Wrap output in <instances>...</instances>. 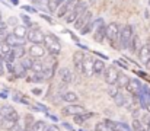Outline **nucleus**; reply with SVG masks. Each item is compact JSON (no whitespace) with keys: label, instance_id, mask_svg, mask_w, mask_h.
I'll return each mask as SVG.
<instances>
[{"label":"nucleus","instance_id":"f257e3e1","mask_svg":"<svg viewBox=\"0 0 150 131\" xmlns=\"http://www.w3.org/2000/svg\"><path fill=\"white\" fill-rule=\"evenodd\" d=\"M18 123H19V114L16 112V109L10 105H4L0 109V127L3 130L9 131Z\"/></svg>","mask_w":150,"mask_h":131},{"label":"nucleus","instance_id":"f03ea898","mask_svg":"<svg viewBox=\"0 0 150 131\" xmlns=\"http://www.w3.org/2000/svg\"><path fill=\"white\" fill-rule=\"evenodd\" d=\"M133 26L131 25H125L122 28H120V35H118V44H120V48L121 50H127L130 41L133 38Z\"/></svg>","mask_w":150,"mask_h":131},{"label":"nucleus","instance_id":"7ed1b4c3","mask_svg":"<svg viewBox=\"0 0 150 131\" xmlns=\"http://www.w3.org/2000/svg\"><path fill=\"white\" fill-rule=\"evenodd\" d=\"M42 44H44L45 50L50 51L51 54H54V55H58V54L61 52V44L58 41V38H57L55 35H52V34L45 35V37H44V42Z\"/></svg>","mask_w":150,"mask_h":131},{"label":"nucleus","instance_id":"20e7f679","mask_svg":"<svg viewBox=\"0 0 150 131\" xmlns=\"http://www.w3.org/2000/svg\"><path fill=\"white\" fill-rule=\"evenodd\" d=\"M118 35H120V25L117 22H112L108 26H105V37L106 40H109V44L112 47L118 44Z\"/></svg>","mask_w":150,"mask_h":131},{"label":"nucleus","instance_id":"39448f33","mask_svg":"<svg viewBox=\"0 0 150 131\" xmlns=\"http://www.w3.org/2000/svg\"><path fill=\"white\" fill-rule=\"evenodd\" d=\"M44 37H45V34L40 29V26L32 28V29L28 31V34H26V40L31 44H42L44 42Z\"/></svg>","mask_w":150,"mask_h":131},{"label":"nucleus","instance_id":"423d86ee","mask_svg":"<svg viewBox=\"0 0 150 131\" xmlns=\"http://www.w3.org/2000/svg\"><path fill=\"white\" fill-rule=\"evenodd\" d=\"M26 52H29V55L32 58H42L47 54V50L42 44H31V47L26 50Z\"/></svg>","mask_w":150,"mask_h":131},{"label":"nucleus","instance_id":"0eeeda50","mask_svg":"<svg viewBox=\"0 0 150 131\" xmlns=\"http://www.w3.org/2000/svg\"><path fill=\"white\" fill-rule=\"evenodd\" d=\"M82 112H85V106L76 105V103H69L67 106H64V108L61 109V114H63L64 117H74V115L82 114Z\"/></svg>","mask_w":150,"mask_h":131},{"label":"nucleus","instance_id":"6e6552de","mask_svg":"<svg viewBox=\"0 0 150 131\" xmlns=\"http://www.w3.org/2000/svg\"><path fill=\"white\" fill-rule=\"evenodd\" d=\"M118 74L120 72L115 69V67H106L105 72H103V80L108 83V85H115L117 83V79H118Z\"/></svg>","mask_w":150,"mask_h":131},{"label":"nucleus","instance_id":"1a4fd4ad","mask_svg":"<svg viewBox=\"0 0 150 131\" xmlns=\"http://www.w3.org/2000/svg\"><path fill=\"white\" fill-rule=\"evenodd\" d=\"M25 41H26L25 38H18V37H15L13 34H7L3 42H6L9 47L15 48V47H19V45H25Z\"/></svg>","mask_w":150,"mask_h":131},{"label":"nucleus","instance_id":"9d476101","mask_svg":"<svg viewBox=\"0 0 150 131\" xmlns=\"http://www.w3.org/2000/svg\"><path fill=\"white\" fill-rule=\"evenodd\" d=\"M139 57H140L142 63H143L147 69H150V47L149 45H143V47L140 48Z\"/></svg>","mask_w":150,"mask_h":131},{"label":"nucleus","instance_id":"9b49d317","mask_svg":"<svg viewBox=\"0 0 150 131\" xmlns=\"http://www.w3.org/2000/svg\"><path fill=\"white\" fill-rule=\"evenodd\" d=\"M89 21H92V12H89V10H86L82 16H79L76 21H74V28L76 29H80L85 23H88Z\"/></svg>","mask_w":150,"mask_h":131},{"label":"nucleus","instance_id":"f8f14e48","mask_svg":"<svg viewBox=\"0 0 150 131\" xmlns=\"http://www.w3.org/2000/svg\"><path fill=\"white\" fill-rule=\"evenodd\" d=\"M82 73H83L85 76H88V77L93 74V60H92V58H88V57H85V58H83Z\"/></svg>","mask_w":150,"mask_h":131},{"label":"nucleus","instance_id":"ddd939ff","mask_svg":"<svg viewBox=\"0 0 150 131\" xmlns=\"http://www.w3.org/2000/svg\"><path fill=\"white\" fill-rule=\"evenodd\" d=\"M125 89H127L130 93H133V95L140 93V92H142V83H140L139 80H136V79H130L128 83H127V86H125Z\"/></svg>","mask_w":150,"mask_h":131},{"label":"nucleus","instance_id":"4468645a","mask_svg":"<svg viewBox=\"0 0 150 131\" xmlns=\"http://www.w3.org/2000/svg\"><path fill=\"white\" fill-rule=\"evenodd\" d=\"M91 117H93V114L92 112H82V114H77V115H74L73 117V123L76 124V125H83Z\"/></svg>","mask_w":150,"mask_h":131},{"label":"nucleus","instance_id":"2eb2a0df","mask_svg":"<svg viewBox=\"0 0 150 131\" xmlns=\"http://www.w3.org/2000/svg\"><path fill=\"white\" fill-rule=\"evenodd\" d=\"M83 58H85V54L82 51H76L73 54V64L76 67L77 72H82V64H83Z\"/></svg>","mask_w":150,"mask_h":131},{"label":"nucleus","instance_id":"dca6fc26","mask_svg":"<svg viewBox=\"0 0 150 131\" xmlns=\"http://www.w3.org/2000/svg\"><path fill=\"white\" fill-rule=\"evenodd\" d=\"M95 130L96 131H112L114 130V121L103 120L102 123H98V124L95 125Z\"/></svg>","mask_w":150,"mask_h":131},{"label":"nucleus","instance_id":"f3484780","mask_svg":"<svg viewBox=\"0 0 150 131\" xmlns=\"http://www.w3.org/2000/svg\"><path fill=\"white\" fill-rule=\"evenodd\" d=\"M86 10H88V3H86V1H77V4H74V7H73V13H74L77 18L82 16Z\"/></svg>","mask_w":150,"mask_h":131},{"label":"nucleus","instance_id":"a211bd4d","mask_svg":"<svg viewBox=\"0 0 150 131\" xmlns=\"http://www.w3.org/2000/svg\"><path fill=\"white\" fill-rule=\"evenodd\" d=\"M15 37L18 38H26V34H28V29L25 25H15L13 28V32H12Z\"/></svg>","mask_w":150,"mask_h":131},{"label":"nucleus","instance_id":"6ab92c4d","mask_svg":"<svg viewBox=\"0 0 150 131\" xmlns=\"http://www.w3.org/2000/svg\"><path fill=\"white\" fill-rule=\"evenodd\" d=\"M48 124H47V121H44V120H38V121H35L34 124H32V127H31V131H47L48 130Z\"/></svg>","mask_w":150,"mask_h":131},{"label":"nucleus","instance_id":"aec40b11","mask_svg":"<svg viewBox=\"0 0 150 131\" xmlns=\"http://www.w3.org/2000/svg\"><path fill=\"white\" fill-rule=\"evenodd\" d=\"M105 63L102 61V60H95L93 61V74H96V76H100V74H103V72H105Z\"/></svg>","mask_w":150,"mask_h":131},{"label":"nucleus","instance_id":"412c9836","mask_svg":"<svg viewBox=\"0 0 150 131\" xmlns=\"http://www.w3.org/2000/svg\"><path fill=\"white\" fill-rule=\"evenodd\" d=\"M114 102H115L117 106H125V105L128 103V99H127V96H125L124 93L118 92V93L114 96Z\"/></svg>","mask_w":150,"mask_h":131},{"label":"nucleus","instance_id":"4be33fe9","mask_svg":"<svg viewBox=\"0 0 150 131\" xmlns=\"http://www.w3.org/2000/svg\"><path fill=\"white\" fill-rule=\"evenodd\" d=\"M143 45H142V42H140V38L137 37V35H133V38H131V41H130V45H128V48L131 50V51H140V48H142Z\"/></svg>","mask_w":150,"mask_h":131},{"label":"nucleus","instance_id":"5701e85b","mask_svg":"<svg viewBox=\"0 0 150 131\" xmlns=\"http://www.w3.org/2000/svg\"><path fill=\"white\" fill-rule=\"evenodd\" d=\"M63 101L67 102V103H76V102L79 101V96H77V93H74V92H66V93L63 95Z\"/></svg>","mask_w":150,"mask_h":131},{"label":"nucleus","instance_id":"b1692460","mask_svg":"<svg viewBox=\"0 0 150 131\" xmlns=\"http://www.w3.org/2000/svg\"><path fill=\"white\" fill-rule=\"evenodd\" d=\"M13 74H15L16 77L23 79V77H26V70L22 67V64H21V63H16V64H15V67H13Z\"/></svg>","mask_w":150,"mask_h":131},{"label":"nucleus","instance_id":"393cba45","mask_svg":"<svg viewBox=\"0 0 150 131\" xmlns=\"http://www.w3.org/2000/svg\"><path fill=\"white\" fill-rule=\"evenodd\" d=\"M103 38H105V25L96 28V29H95V35H93V40H95L96 42H102Z\"/></svg>","mask_w":150,"mask_h":131},{"label":"nucleus","instance_id":"a878e982","mask_svg":"<svg viewBox=\"0 0 150 131\" xmlns=\"http://www.w3.org/2000/svg\"><path fill=\"white\" fill-rule=\"evenodd\" d=\"M60 77H61V80H63L64 83H70L73 76H71V72L66 67V69H61V70H60Z\"/></svg>","mask_w":150,"mask_h":131},{"label":"nucleus","instance_id":"bb28decb","mask_svg":"<svg viewBox=\"0 0 150 131\" xmlns=\"http://www.w3.org/2000/svg\"><path fill=\"white\" fill-rule=\"evenodd\" d=\"M12 52H13L15 58H23V57H25V54H26V50H25V47H23V45H19V47L12 48Z\"/></svg>","mask_w":150,"mask_h":131},{"label":"nucleus","instance_id":"cd10ccee","mask_svg":"<svg viewBox=\"0 0 150 131\" xmlns=\"http://www.w3.org/2000/svg\"><path fill=\"white\" fill-rule=\"evenodd\" d=\"M44 63L42 61H40V60H34L32 61V66H31V70L34 72V73H42L44 72Z\"/></svg>","mask_w":150,"mask_h":131},{"label":"nucleus","instance_id":"c85d7f7f","mask_svg":"<svg viewBox=\"0 0 150 131\" xmlns=\"http://www.w3.org/2000/svg\"><path fill=\"white\" fill-rule=\"evenodd\" d=\"M128 80H130V77L128 76H125V74H118V79H117V83H115V86L118 87H125L127 86V83H128Z\"/></svg>","mask_w":150,"mask_h":131},{"label":"nucleus","instance_id":"c756f323","mask_svg":"<svg viewBox=\"0 0 150 131\" xmlns=\"http://www.w3.org/2000/svg\"><path fill=\"white\" fill-rule=\"evenodd\" d=\"M26 80H28V82H32V83H42L45 79H44L42 73H34L32 76L26 77Z\"/></svg>","mask_w":150,"mask_h":131},{"label":"nucleus","instance_id":"7c9ffc66","mask_svg":"<svg viewBox=\"0 0 150 131\" xmlns=\"http://www.w3.org/2000/svg\"><path fill=\"white\" fill-rule=\"evenodd\" d=\"M69 9H70V6H69V4H60V6H58V9L55 10L57 18H64V15L69 12Z\"/></svg>","mask_w":150,"mask_h":131},{"label":"nucleus","instance_id":"2f4dec72","mask_svg":"<svg viewBox=\"0 0 150 131\" xmlns=\"http://www.w3.org/2000/svg\"><path fill=\"white\" fill-rule=\"evenodd\" d=\"M79 31H80V34H82V35H88V34H91V32L93 31V26H92V21H89L88 23H85V25H83V26H82V28H80Z\"/></svg>","mask_w":150,"mask_h":131},{"label":"nucleus","instance_id":"473e14b6","mask_svg":"<svg viewBox=\"0 0 150 131\" xmlns=\"http://www.w3.org/2000/svg\"><path fill=\"white\" fill-rule=\"evenodd\" d=\"M32 61H34V58H32V57H23V58H22V63H21V64H22V67H23V69H25V70L28 72V70H31Z\"/></svg>","mask_w":150,"mask_h":131},{"label":"nucleus","instance_id":"72a5a7b5","mask_svg":"<svg viewBox=\"0 0 150 131\" xmlns=\"http://www.w3.org/2000/svg\"><path fill=\"white\" fill-rule=\"evenodd\" d=\"M76 19H77V16L73 13V10H69V12L66 13V22H67V23H74Z\"/></svg>","mask_w":150,"mask_h":131},{"label":"nucleus","instance_id":"f704fd0d","mask_svg":"<svg viewBox=\"0 0 150 131\" xmlns=\"http://www.w3.org/2000/svg\"><path fill=\"white\" fill-rule=\"evenodd\" d=\"M118 92H120V90H118V87L115 86V85H109V87H108V95H109L111 98H114Z\"/></svg>","mask_w":150,"mask_h":131},{"label":"nucleus","instance_id":"c9c22d12","mask_svg":"<svg viewBox=\"0 0 150 131\" xmlns=\"http://www.w3.org/2000/svg\"><path fill=\"white\" fill-rule=\"evenodd\" d=\"M6 70H4V58L0 55V76H4Z\"/></svg>","mask_w":150,"mask_h":131},{"label":"nucleus","instance_id":"e433bc0d","mask_svg":"<svg viewBox=\"0 0 150 131\" xmlns=\"http://www.w3.org/2000/svg\"><path fill=\"white\" fill-rule=\"evenodd\" d=\"M21 19H22V21L25 22V25H26V26H31V25H34V23L31 22V19H29V18H28L26 15H21Z\"/></svg>","mask_w":150,"mask_h":131},{"label":"nucleus","instance_id":"4c0bfd02","mask_svg":"<svg viewBox=\"0 0 150 131\" xmlns=\"http://www.w3.org/2000/svg\"><path fill=\"white\" fill-rule=\"evenodd\" d=\"M9 131H25V128H23V127H22V125L18 123V124H16V125H15L12 130H9Z\"/></svg>","mask_w":150,"mask_h":131},{"label":"nucleus","instance_id":"58836bf2","mask_svg":"<svg viewBox=\"0 0 150 131\" xmlns=\"http://www.w3.org/2000/svg\"><path fill=\"white\" fill-rule=\"evenodd\" d=\"M47 131H60V128H58L57 125H50V127H48V130H47Z\"/></svg>","mask_w":150,"mask_h":131},{"label":"nucleus","instance_id":"ea45409f","mask_svg":"<svg viewBox=\"0 0 150 131\" xmlns=\"http://www.w3.org/2000/svg\"><path fill=\"white\" fill-rule=\"evenodd\" d=\"M23 9H25L26 12H31V13H34V12H35V9H34V7H29V6H23Z\"/></svg>","mask_w":150,"mask_h":131},{"label":"nucleus","instance_id":"a19ab883","mask_svg":"<svg viewBox=\"0 0 150 131\" xmlns=\"http://www.w3.org/2000/svg\"><path fill=\"white\" fill-rule=\"evenodd\" d=\"M41 18H44L47 22H50V23H52V21L50 19V16H47V15H41Z\"/></svg>","mask_w":150,"mask_h":131},{"label":"nucleus","instance_id":"79ce46f5","mask_svg":"<svg viewBox=\"0 0 150 131\" xmlns=\"http://www.w3.org/2000/svg\"><path fill=\"white\" fill-rule=\"evenodd\" d=\"M4 29H6V23L0 21V31H4Z\"/></svg>","mask_w":150,"mask_h":131},{"label":"nucleus","instance_id":"37998d69","mask_svg":"<svg viewBox=\"0 0 150 131\" xmlns=\"http://www.w3.org/2000/svg\"><path fill=\"white\" fill-rule=\"evenodd\" d=\"M6 96H7L6 92H0V98H1V99H6Z\"/></svg>","mask_w":150,"mask_h":131},{"label":"nucleus","instance_id":"c03bdc74","mask_svg":"<svg viewBox=\"0 0 150 131\" xmlns=\"http://www.w3.org/2000/svg\"><path fill=\"white\" fill-rule=\"evenodd\" d=\"M64 127H66V128H67V130L73 131V128H71V125H69V124H66V123H64Z\"/></svg>","mask_w":150,"mask_h":131},{"label":"nucleus","instance_id":"a18cd8bd","mask_svg":"<svg viewBox=\"0 0 150 131\" xmlns=\"http://www.w3.org/2000/svg\"><path fill=\"white\" fill-rule=\"evenodd\" d=\"M144 18H146V19H149V18H150V13H149V10H146V12H144Z\"/></svg>","mask_w":150,"mask_h":131},{"label":"nucleus","instance_id":"49530a36","mask_svg":"<svg viewBox=\"0 0 150 131\" xmlns=\"http://www.w3.org/2000/svg\"><path fill=\"white\" fill-rule=\"evenodd\" d=\"M34 93H37V95H40V93H41V90H40V89H34Z\"/></svg>","mask_w":150,"mask_h":131},{"label":"nucleus","instance_id":"de8ad7c7","mask_svg":"<svg viewBox=\"0 0 150 131\" xmlns=\"http://www.w3.org/2000/svg\"><path fill=\"white\" fill-rule=\"evenodd\" d=\"M10 1H12L13 4H18V0H10Z\"/></svg>","mask_w":150,"mask_h":131},{"label":"nucleus","instance_id":"09e8293b","mask_svg":"<svg viewBox=\"0 0 150 131\" xmlns=\"http://www.w3.org/2000/svg\"><path fill=\"white\" fill-rule=\"evenodd\" d=\"M0 21H1V10H0Z\"/></svg>","mask_w":150,"mask_h":131},{"label":"nucleus","instance_id":"8fccbe9b","mask_svg":"<svg viewBox=\"0 0 150 131\" xmlns=\"http://www.w3.org/2000/svg\"><path fill=\"white\" fill-rule=\"evenodd\" d=\"M112 131H118V130H112Z\"/></svg>","mask_w":150,"mask_h":131},{"label":"nucleus","instance_id":"3c124183","mask_svg":"<svg viewBox=\"0 0 150 131\" xmlns=\"http://www.w3.org/2000/svg\"><path fill=\"white\" fill-rule=\"evenodd\" d=\"M79 131H83V130H79Z\"/></svg>","mask_w":150,"mask_h":131},{"label":"nucleus","instance_id":"603ef678","mask_svg":"<svg viewBox=\"0 0 150 131\" xmlns=\"http://www.w3.org/2000/svg\"><path fill=\"white\" fill-rule=\"evenodd\" d=\"M149 3H150V0H149Z\"/></svg>","mask_w":150,"mask_h":131}]
</instances>
